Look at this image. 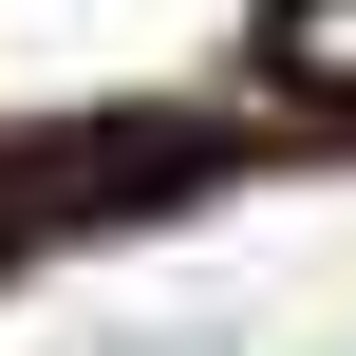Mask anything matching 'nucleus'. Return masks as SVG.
<instances>
[{
    "label": "nucleus",
    "mask_w": 356,
    "mask_h": 356,
    "mask_svg": "<svg viewBox=\"0 0 356 356\" xmlns=\"http://www.w3.org/2000/svg\"><path fill=\"white\" fill-rule=\"evenodd\" d=\"M282 56H300V75H356V0H300V19H282Z\"/></svg>",
    "instance_id": "nucleus-1"
}]
</instances>
